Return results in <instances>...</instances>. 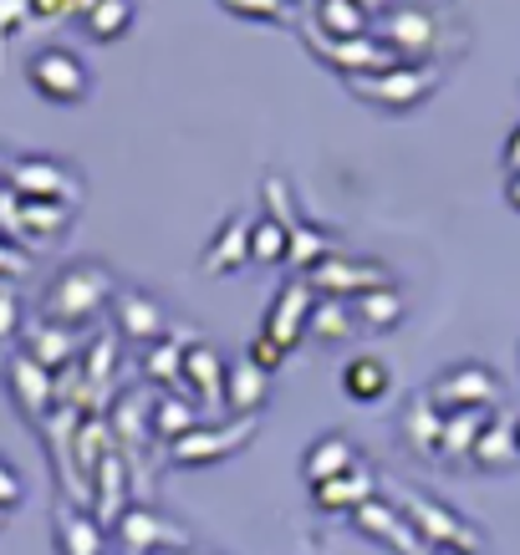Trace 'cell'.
I'll return each mask as SVG.
<instances>
[{"label": "cell", "instance_id": "6da1fadb", "mask_svg": "<svg viewBox=\"0 0 520 555\" xmlns=\"http://www.w3.org/2000/svg\"><path fill=\"white\" fill-rule=\"evenodd\" d=\"M118 296V286H113V270L98 266V260H77V266H67L56 281L47 286V301H41V311H47L51 326H87V321L102 317V306Z\"/></svg>", "mask_w": 520, "mask_h": 555}, {"label": "cell", "instance_id": "7a4b0ae2", "mask_svg": "<svg viewBox=\"0 0 520 555\" xmlns=\"http://www.w3.org/2000/svg\"><path fill=\"white\" fill-rule=\"evenodd\" d=\"M306 286L317 291V296H332V301H357V296H368V291L398 286V275H393V266L372 260V255L332 250L321 266L306 270Z\"/></svg>", "mask_w": 520, "mask_h": 555}, {"label": "cell", "instance_id": "3957f363", "mask_svg": "<svg viewBox=\"0 0 520 555\" xmlns=\"http://www.w3.org/2000/svg\"><path fill=\"white\" fill-rule=\"evenodd\" d=\"M429 403L439 408V418H449V413H495L505 403V387L480 362H459V367H449L444 377L429 383Z\"/></svg>", "mask_w": 520, "mask_h": 555}, {"label": "cell", "instance_id": "277c9868", "mask_svg": "<svg viewBox=\"0 0 520 555\" xmlns=\"http://www.w3.org/2000/svg\"><path fill=\"white\" fill-rule=\"evenodd\" d=\"M393 505L403 509V520L414 525V530H419L423 540H429V545H449V551H470V555H480L485 551V540H480V530H474L470 520H459V515H454L449 505H439V500H429V494H408V489H403L398 500H393Z\"/></svg>", "mask_w": 520, "mask_h": 555}, {"label": "cell", "instance_id": "5b68a950", "mask_svg": "<svg viewBox=\"0 0 520 555\" xmlns=\"http://www.w3.org/2000/svg\"><path fill=\"white\" fill-rule=\"evenodd\" d=\"M26 82L36 87V98L56 102V107H72V102H83L92 92V77H87L83 56L67 47H47L31 56V67H26Z\"/></svg>", "mask_w": 520, "mask_h": 555}, {"label": "cell", "instance_id": "8992f818", "mask_svg": "<svg viewBox=\"0 0 520 555\" xmlns=\"http://www.w3.org/2000/svg\"><path fill=\"white\" fill-rule=\"evenodd\" d=\"M353 92L378 102V107H388V113H403V107H419V102L434 92V67L398 62V67L372 72V77H353Z\"/></svg>", "mask_w": 520, "mask_h": 555}, {"label": "cell", "instance_id": "52a82bcc", "mask_svg": "<svg viewBox=\"0 0 520 555\" xmlns=\"http://www.w3.org/2000/svg\"><path fill=\"white\" fill-rule=\"evenodd\" d=\"M312 306H317V291L306 286V275L286 281V286L276 291V301L266 306V337L276 341L286 357L312 337Z\"/></svg>", "mask_w": 520, "mask_h": 555}, {"label": "cell", "instance_id": "ba28073f", "mask_svg": "<svg viewBox=\"0 0 520 555\" xmlns=\"http://www.w3.org/2000/svg\"><path fill=\"white\" fill-rule=\"evenodd\" d=\"M5 189L16 199H47V204H67V209H77V199H83L77 173L67 164H56V158H21L11 179H5Z\"/></svg>", "mask_w": 520, "mask_h": 555}, {"label": "cell", "instance_id": "9c48e42d", "mask_svg": "<svg viewBox=\"0 0 520 555\" xmlns=\"http://www.w3.org/2000/svg\"><path fill=\"white\" fill-rule=\"evenodd\" d=\"M353 530H357V535H368V540H378V545H388V551H398V555H434V545H429L414 525L403 520V509L393 505V500H383V494L357 509Z\"/></svg>", "mask_w": 520, "mask_h": 555}, {"label": "cell", "instance_id": "30bf717a", "mask_svg": "<svg viewBox=\"0 0 520 555\" xmlns=\"http://www.w3.org/2000/svg\"><path fill=\"white\" fill-rule=\"evenodd\" d=\"M312 51H317L327 67H337L347 82L353 77H372V72H388L398 67V51L388 47V41H378V36H357V41H312Z\"/></svg>", "mask_w": 520, "mask_h": 555}, {"label": "cell", "instance_id": "8fae6325", "mask_svg": "<svg viewBox=\"0 0 520 555\" xmlns=\"http://www.w3.org/2000/svg\"><path fill=\"white\" fill-rule=\"evenodd\" d=\"M255 434V418L245 423H219V428H194V434H185L179 443H174V464H215V459L236 454L240 443H251Z\"/></svg>", "mask_w": 520, "mask_h": 555}, {"label": "cell", "instance_id": "7c38bea8", "mask_svg": "<svg viewBox=\"0 0 520 555\" xmlns=\"http://www.w3.org/2000/svg\"><path fill=\"white\" fill-rule=\"evenodd\" d=\"M357 464H363V454H357L353 438L321 434L317 443H312V449L302 454V479L317 489V485H327V479H342V474H353Z\"/></svg>", "mask_w": 520, "mask_h": 555}, {"label": "cell", "instance_id": "4fadbf2b", "mask_svg": "<svg viewBox=\"0 0 520 555\" xmlns=\"http://www.w3.org/2000/svg\"><path fill=\"white\" fill-rule=\"evenodd\" d=\"M113 311H118V332L134 341H164L168 337V317L164 306L153 301V296H143V291H128L123 286L118 296H113Z\"/></svg>", "mask_w": 520, "mask_h": 555}, {"label": "cell", "instance_id": "5bb4252c", "mask_svg": "<svg viewBox=\"0 0 520 555\" xmlns=\"http://www.w3.org/2000/svg\"><path fill=\"white\" fill-rule=\"evenodd\" d=\"M312 500H317L321 515H357V509L378 500V479H372L368 464H357L353 474H342V479H327V485L312 489Z\"/></svg>", "mask_w": 520, "mask_h": 555}, {"label": "cell", "instance_id": "9a60e30c", "mask_svg": "<svg viewBox=\"0 0 520 555\" xmlns=\"http://www.w3.org/2000/svg\"><path fill=\"white\" fill-rule=\"evenodd\" d=\"M245 266H251V219L230 215L215 230L210 250H204V270H210V275H236V270H245Z\"/></svg>", "mask_w": 520, "mask_h": 555}, {"label": "cell", "instance_id": "2e32d148", "mask_svg": "<svg viewBox=\"0 0 520 555\" xmlns=\"http://www.w3.org/2000/svg\"><path fill=\"white\" fill-rule=\"evenodd\" d=\"M225 357L210 347V341H189V352H185V383L194 387V403L204 408H219L225 403Z\"/></svg>", "mask_w": 520, "mask_h": 555}, {"label": "cell", "instance_id": "e0dca14e", "mask_svg": "<svg viewBox=\"0 0 520 555\" xmlns=\"http://www.w3.org/2000/svg\"><path fill=\"white\" fill-rule=\"evenodd\" d=\"M266 398H270V372H261L251 357H240V362L225 367V408L255 418V413L266 408Z\"/></svg>", "mask_w": 520, "mask_h": 555}, {"label": "cell", "instance_id": "ac0fdd59", "mask_svg": "<svg viewBox=\"0 0 520 555\" xmlns=\"http://www.w3.org/2000/svg\"><path fill=\"white\" fill-rule=\"evenodd\" d=\"M353 306V321H357V332H368V337H383V332H393L403 321V291L398 286H388V291H368V296H357Z\"/></svg>", "mask_w": 520, "mask_h": 555}, {"label": "cell", "instance_id": "d6986e66", "mask_svg": "<svg viewBox=\"0 0 520 555\" xmlns=\"http://www.w3.org/2000/svg\"><path fill=\"white\" fill-rule=\"evenodd\" d=\"M470 464H474V469H485V474H505V469H516V464H520V449H516V423L490 418V428L480 434V443H474Z\"/></svg>", "mask_w": 520, "mask_h": 555}, {"label": "cell", "instance_id": "ffe728a7", "mask_svg": "<svg viewBox=\"0 0 520 555\" xmlns=\"http://www.w3.org/2000/svg\"><path fill=\"white\" fill-rule=\"evenodd\" d=\"M388 387H393V372H388V362H378V357H353V362L342 367V392L357 398V403H383Z\"/></svg>", "mask_w": 520, "mask_h": 555}, {"label": "cell", "instance_id": "44dd1931", "mask_svg": "<svg viewBox=\"0 0 520 555\" xmlns=\"http://www.w3.org/2000/svg\"><path fill=\"white\" fill-rule=\"evenodd\" d=\"M317 21H321V41H357L372 31L368 11L357 0H317Z\"/></svg>", "mask_w": 520, "mask_h": 555}, {"label": "cell", "instance_id": "7402d4cb", "mask_svg": "<svg viewBox=\"0 0 520 555\" xmlns=\"http://www.w3.org/2000/svg\"><path fill=\"white\" fill-rule=\"evenodd\" d=\"M118 535L134 545V551H153V545H174V551H185L189 540L174 530L168 520H158V515H149V509H128L118 525Z\"/></svg>", "mask_w": 520, "mask_h": 555}, {"label": "cell", "instance_id": "603a6c76", "mask_svg": "<svg viewBox=\"0 0 520 555\" xmlns=\"http://www.w3.org/2000/svg\"><path fill=\"white\" fill-rule=\"evenodd\" d=\"M312 337L327 341V347H342V341H353V337H357L353 306H347V301H332V296H317V306H312Z\"/></svg>", "mask_w": 520, "mask_h": 555}, {"label": "cell", "instance_id": "cb8c5ba5", "mask_svg": "<svg viewBox=\"0 0 520 555\" xmlns=\"http://www.w3.org/2000/svg\"><path fill=\"white\" fill-rule=\"evenodd\" d=\"M134 16H138L134 0H98V5L83 16V26H87V36H92V41H102V47H107V41H123V36L134 31Z\"/></svg>", "mask_w": 520, "mask_h": 555}, {"label": "cell", "instance_id": "d4e9b609", "mask_svg": "<svg viewBox=\"0 0 520 555\" xmlns=\"http://www.w3.org/2000/svg\"><path fill=\"white\" fill-rule=\"evenodd\" d=\"M490 418H495V413H449V418H444V438H439L444 459H470L480 434L490 428Z\"/></svg>", "mask_w": 520, "mask_h": 555}, {"label": "cell", "instance_id": "484cf974", "mask_svg": "<svg viewBox=\"0 0 520 555\" xmlns=\"http://www.w3.org/2000/svg\"><path fill=\"white\" fill-rule=\"evenodd\" d=\"M327 255H332V235L317 230V224H306V219H296V224H291V245H286V266L312 270V266H321Z\"/></svg>", "mask_w": 520, "mask_h": 555}, {"label": "cell", "instance_id": "4316f807", "mask_svg": "<svg viewBox=\"0 0 520 555\" xmlns=\"http://www.w3.org/2000/svg\"><path fill=\"white\" fill-rule=\"evenodd\" d=\"M200 341V337H194ZM185 352H189V337H164L153 341L149 352H143V372H149L153 383H185Z\"/></svg>", "mask_w": 520, "mask_h": 555}, {"label": "cell", "instance_id": "83f0119b", "mask_svg": "<svg viewBox=\"0 0 520 555\" xmlns=\"http://www.w3.org/2000/svg\"><path fill=\"white\" fill-rule=\"evenodd\" d=\"M286 245H291V230H286L281 219H251V266H286Z\"/></svg>", "mask_w": 520, "mask_h": 555}, {"label": "cell", "instance_id": "f1b7e54d", "mask_svg": "<svg viewBox=\"0 0 520 555\" xmlns=\"http://www.w3.org/2000/svg\"><path fill=\"white\" fill-rule=\"evenodd\" d=\"M200 428V403H189V398H164V403H153V434H164L168 443H179L185 434Z\"/></svg>", "mask_w": 520, "mask_h": 555}, {"label": "cell", "instance_id": "f546056e", "mask_svg": "<svg viewBox=\"0 0 520 555\" xmlns=\"http://www.w3.org/2000/svg\"><path fill=\"white\" fill-rule=\"evenodd\" d=\"M403 438H408V449H414V454H434L439 438H444V418H439V408L434 403L408 408V418H403Z\"/></svg>", "mask_w": 520, "mask_h": 555}, {"label": "cell", "instance_id": "4dcf8cb0", "mask_svg": "<svg viewBox=\"0 0 520 555\" xmlns=\"http://www.w3.org/2000/svg\"><path fill=\"white\" fill-rule=\"evenodd\" d=\"M261 199H266V215L281 219L286 230L302 219V215H296V204H291V184H286L281 173H266V179H261Z\"/></svg>", "mask_w": 520, "mask_h": 555}, {"label": "cell", "instance_id": "1f68e13d", "mask_svg": "<svg viewBox=\"0 0 520 555\" xmlns=\"http://www.w3.org/2000/svg\"><path fill=\"white\" fill-rule=\"evenodd\" d=\"M31 347H36L31 362H41V367H56L62 357H72L67 326H51V321H47V332H36V337H31Z\"/></svg>", "mask_w": 520, "mask_h": 555}, {"label": "cell", "instance_id": "d6a6232c", "mask_svg": "<svg viewBox=\"0 0 520 555\" xmlns=\"http://www.w3.org/2000/svg\"><path fill=\"white\" fill-rule=\"evenodd\" d=\"M225 5L251 21H286V0H225Z\"/></svg>", "mask_w": 520, "mask_h": 555}, {"label": "cell", "instance_id": "836d02e7", "mask_svg": "<svg viewBox=\"0 0 520 555\" xmlns=\"http://www.w3.org/2000/svg\"><path fill=\"white\" fill-rule=\"evenodd\" d=\"M16 332H21V301H16V291L0 286V347L16 337Z\"/></svg>", "mask_w": 520, "mask_h": 555}, {"label": "cell", "instance_id": "e575fe53", "mask_svg": "<svg viewBox=\"0 0 520 555\" xmlns=\"http://www.w3.org/2000/svg\"><path fill=\"white\" fill-rule=\"evenodd\" d=\"M245 357H251V362H255V367H261V372H276V367H281V362H286V352H281V347H276V341L266 337V332H261V337L251 341V352H245Z\"/></svg>", "mask_w": 520, "mask_h": 555}, {"label": "cell", "instance_id": "d590c367", "mask_svg": "<svg viewBox=\"0 0 520 555\" xmlns=\"http://www.w3.org/2000/svg\"><path fill=\"white\" fill-rule=\"evenodd\" d=\"M26 11H31L36 21H56V16H72L67 0H26Z\"/></svg>", "mask_w": 520, "mask_h": 555}, {"label": "cell", "instance_id": "8d00e7d4", "mask_svg": "<svg viewBox=\"0 0 520 555\" xmlns=\"http://www.w3.org/2000/svg\"><path fill=\"white\" fill-rule=\"evenodd\" d=\"M21 500V479H16V469H5L0 464V505H16Z\"/></svg>", "mask_w": 520, "mask_h": 555}, {"label": "cell", "instance_id": "74e56055", "mask_svg": "<svg viewBox=\"0 0 520 555\" xmlns=\"http://www.w3.org/2000/svg\"><path fill=\"white\" fill-rule=\"evenodd\" d=\"M21 270H26V260H21V255L0 240V281H11V275H21Z\"/></svg>", "mask_w": 520, "mask_h": 555}, {"label": "cell", "instance_id": "f35d334b", "mask_svg": "<svg viewBox=\"0 0 520 555\" xmlns=\"http://www.w3.org/2000/svg\"><path fill=\"white\" fill-rule=\"evenodd\" d=\"M500 164H505V169H510V173H520V122H516V128H510V138H505Z\"/></svg>", "mask_w": 520, "mask_h": 555}, {"label": "cell", "instance_id": "ab89813d", "mask_svg": "<svg viewBox=\"0 0 520 555\" xmlns=\"http://www.w3.org/2000/svg\"><path fill=\"white\" fill-rule=\"evenodd\" d=\"M505 204L520 215V173H510V179H505Z\"/></svg>", "mask_w": 520, "mask_h": 555}, {"label": "cell", "instance_id": "60d3db41", "mask_svg": "<svg viewBox=\"0 0 520 555\" xmlns=\"http://www.w3.org/2000/svg\"><path fill=\"white\" fill-rule=\"evenodd\" d=\"M434 555H470V551H449V545H439V551Z\"/></svg>", "mask_w": 520, "mask_h": 555}, {"label": "cell", "instance_id": "b9f144b4", "mask_svg": "<svg viewBox=\"0 0 520 555\" xmlns=\"http://www.w3.org/2000/svg\"><path fill=\"white\" fill-rule=\"evenodd\" d=\"M516 449H520V423H516Z\"/></svg>", "mask_w": 520, "mask_h": 555}, {"label": "cell", "instance_id": "7bdbcfd3", "mask_svg": "<svg viewBox=\"0 0 520 555\" xmlns=\"http://www.w3.org/2000/svg\"><path fill=\"white\" fill-rule=\"evenodd\" d=\"M0 194H5V179H0Z\"/></svg>", "mask_w": 520, "mask_h": 555}, {"label": "cell", "instance_id": "ee69618b", "mask_svg": "<svg viewBox=\"0 0 520 555\" xmlns=\"http://www.w3.org/2000/svg\"><path fill=\"white\" fill-rule=\"evenodd\" d=\"M0 164H5V153H0Z\"/></svg>", "mask_w": 520, "mask_h": 555}]
</instances>
